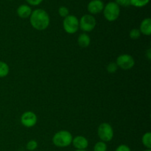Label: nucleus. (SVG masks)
<instances>
[{
  "mask_svg": "<svg viewBox=\"0 0 151 151\" xmlns=\"http://www.w3.org/2000/svg\"><path fill=\"white\" fill-rule=\"evenodd\" d=\"M29 22L34 29L42 31L47 29L50 23V18L48 13L44 9H35L32 10L29 16Z\"/></svg>",
  "mask_w": 151,
  "mask_h": 151,
  "instance_id": "f257e3e1",
  "label": "nucleus"
},
{
  "mask_svg": "<svg viewBox=\"0 0 151 151\" xmlns=\"http://www.w3.org/2000/svg\"><path fill=\"white\" fill-rule=\"evenodd\" d=\"M139 31L141 34L149 36L151 34V19L150 18H146L143 19L140 24Z\"/></svg>",
  "mask_w": 151,
  "mask_h": 151,
  "instance_id": "f8f14e48",
  "label": "nucleus"
},
{
  "mask_svg": "<svg viewBox=\"0 0 151 151\" xmlns=\"http://www.w3.org/2000/svg\"><path fill=\"white\" fill-rule=\"evenodd\" d=\"M142 145L146 147V149L151 150V133L147 132L142 137Z\"/></svg>",
  "mask_w": 151,
  "mask_h": 151,
  "instance_id": "2eb2a0df",
  "label": "nucleus"
},
{
  "mask_svg": "<svg viewBox=\"0 0 151 151\" xmlns=\"http://www.w3.org/2000/svg\"><path fill=\"white\" fill-rule=\"evenodd\" d=\"M97 135L102 142H109L114 137V130L111 125L107 122L101 123L97 129Z\"/></svg>",
  "mask_w": 151,
  "mask_h": 151,
  "instance_id": "20e7f679",
  "label": "nucleus"
},
{
  "mask_svg": "<svg viewBox=\"0 0 151 151\" xmlns=\"http://www.w3.org/2000/svg\"><path fill=\"white\" fill-rule=\"evenodd\" d=\"M146 56L147 57V58H148V60H150L151 59V50L150 48L147 50V52H146Z\"/></svg>",
  "mask_w": 151,
  "mask_h": 151,
  "instance_id": "393cba45",
  "label": "nucleus"
},
{
  "mask_svg": "<svg viewBox=\"0 0 151 151\" xmlns=\"http://www.w3.org/2000/svg\"><path fill=\"white\" fill-rule=\"evenodd\" d=\"M129 36L131 39L137 40L140 38V36H141V32H140L139 29H137V28H134V29H132L131 31H130Z\"/></svg>",
  "mask_w": 151,
  "mask_h": 151,
  "instance_id": "a211bd4d",
  "label": "nucleus"
},
{
  "mask_svg": "<svg viewBox=\"0 0 151 151\" xmlns=\"http://www.w3.org/2000/svg\"><path fill=\"white\" fill-rule=\"evenodd\" d=\"M10 72V67L8 64L4 61L0 60V78H5Z\"/></svg>",
  "mask_w": 151,
  "mask_h": 151,
  "instance_id": "4468645a",
  "label": "nucleus"
},
{
  "mask_svg": "<svg viewBox=\"0 0 151 151\" xmlns=\"http://www.w3.org/2000/svg\"><path fill=\"white\" fill-rule=\"evenodd\" d=\"M150 0H130L131 5L136 7H143L147 5Z\"/></svg>",
  "mask_w": 151,
  "mask_h": 151,
  "instance_id": "dca6fc26",
  "label": "nucleus"
},
{
  "mask_svg": "<svg viewBox=\"0 0 151 151\" xmlns=\"http://www.w3.org/2000/svg\"><path fill=\"white\" fill-rule=\"evenodd\" d=\"M115 63L117 65L118 68L123 70H129L134 66L135 60L131 55L122 54L118 56Z\"/></svg>",
  "mask_w": 151,
  "mask_h": 151,
  "instance_id": "0eeeda50",
  "label": "nucleus"
},
{
  "mask_svg": "<svg viewBox=\"0 0 151 151\" xmlns=\"http://www.w3.org/2000/svg\"><path fill=\"white\" fill-rule=\"evenodd\" d=\"M37 116L34 112L28 111L22 114L21 116V123L26 128H32L37 123Z\"/></svg>",
  "mask_w": 151,
  "mask_h": 151,
  "instance_id": "6e6552de",
  "label": "nucleus"
},
{
  "mask_svg": "<svg viewBox=\"0 0 151 151\" xmlns=\"http://www.w3.org/2000/svg\"><path fill=\"white\" fill-rule=\"evenodd\" d=\"M75 151H87V150H76Z\"/></svg>",
  "mask_w": 151,
  "mask_h": 151,
  "instance_id": "a878e982",
  "label": "nucleus"
},
{
  "mask_svg": "<svg viewBox=\"0 0 151 151\" xmlns=\"http://www.w3.org/2000/svg\"><path fill=\"white\" fill-rule=\"evenodd\" d=\"M72 144L76 150H86L88 146V141L83 136H77L72 139Z\"/></svg>",
  "mask_w": 151,
  "mask_h": 151,
  "instance_id": "9d476101",
  "label": "nucleus"
},
{
  "mask_svg": "<svg viewBox=\"0 0 151 151\" xmlns=\"http://www.w3.org/2000/svg\"><path fill=\"white\" fill-rule=\"evenodd\" d=\"M10 1H13V0H10Z\"/></svg>",
  "mask_w": 151,
  "mask_h": 151,
  "instance_id": "cd10ccee",
  "label": "nucleus"
},
{
  "mask_svg": "<svg viewBox=\"0 0 151 151\" xmlns=\"http://www.w3.org/2000/svg\"><path fill=\"white\" fill-rule=\"evenodd\" d=\"M97 21L91 14H85L79 20V29L86 32H91L95 28Z\"/></svg>",
  "mask_w": 151,
  "mask_h": 151,
  "instance_id": "423d86ee",
  "label": "nucleus"
},
{
  "mask_svg": "<svg viewBox=\"0 0 151 151\" xmlns=\"http://www.w3.org/2000/svg\"><path fill=\"white\" fill-rule=\"evenodd\" d=\"M115 151H131V150L126 145H120L116 147Z\"/></svg>",
  "mask_w": 151,
  "mask_h": 151,
  "instance_id": "5701e85b",
  "label": "nucleus"
},
{
  "mask_svg": "<svg viewBox=\"0 0 151 151\" xmlns=\"http://www.w3.org/2000/svg\"><path fill=\"white\" fill-rule=\"evenodd\" d=\"M32 10V8L27 4H21L19 6L16 10L17 15L21 19H27L29 18Z\"/></svg>",
  "mask_w": 151,
  "mask_h": 151,
  "instance_id": "9b49d317",
  "label": "nucleus"
},
{
  "mask_svg": "<svg viewBox=\"0 0 151 151\" xmlns=\"http://www.w3.org/2000/svg\"><path fill=\"white\" fill-rule=\"evenodd\" d=\"M143 151H151V150H150V149H146V150H145Z\"/></svg>",
  "mask_w": 151,
  "mask_h": 151,
  "instance_id": "bb28decb",
  "label": "nucleus"
},
{
  "mask_svg": "<svg viewBox=\"0 0 151 151\" xmlns=\"http://www.w3.org/2000/svg\"><path fill=\"white\" fill-rule=\"evenodd\" d=\"M106 69H107V72H109V73H115V72L117 71L118 66L115 62H111V63H109V64H108Z\"/></svg>",
  "mask_w": 151,
  "mask_h": 151,
  "instance_id": "aec40b11",
  "label": "nucleus"
},
{
  "mask_svg": "<svg viewBox=\"0 0 151 151\" xmlns=\"http://www.w3.org/2000/svg\"><path fill=\"white\" fill-rule=\"evenodd\" d=\"M27 2L29 4L32 6H37L39 5L41 2L43 1V0H26Z\"/></svg>",
  "mask_w": 151,
  "mask_h": 151,
  "instance_id": "b1692460",
  "label": "nucleus"
},
{
  "mask_svg": "<svg viewBox=\"0 0 151 151\" xmlns=\"http://www.w3.org/2000/svg\"><path fill=\"white\" fill-rule=\"evenodd\" d=\"M58 14L59 16L63 18L66 17V16L69 15V9L66 7H65V6H60L58 8Z\"/></svg>",
  "mask_w": 151,
  "mask_h": 151,
  "instance_id": "412c9836",
  "label": "nucleus"
},
{
  "mask_svg": "<svg viewBox=\"0 0 151 151\" xmlns=\"http://www.w3.org/2000/svg\"><path fill=\"white\" fill-rule=\"evenodd\" d=\"M38 147V142L35 140H29L26 145V148L28 151H34Z\"/></svg>",
  "mask_w": 151,
  "mask_h": 151,
  "instance_id": "6ab92c4d",
  "label": "nucleus"
},
{
  "mask_svg": "<svg viewBox=\"0 0 151 151\" xmlns=\"http://www.w3.org/2000/svg\"><path fill=\"white\" fill-rule=\"evenodd\" d=\"M72 134L68 131H60L55 133L52 137V143L58 147H66L72 144Z\"/></svg>",
  "mask_w": 151,
  "mask_h": 151,
  "instance_id": "f03ea898",
  "label": "nucleus"
},
{
  "mask_svg": "<svg viewBox=\"0 0 151 151\" xmlns=\"http://www.w3.org/2000/svg\"><path fill=\"white\" fill-rule=\"evenodd\" d=\"M63 27L66 33H75L79 29V19L74 15H69L63 19Z\"/></svg>",
  "mask_w": 151,
  "mask_h": 151,
  "instance_id": "39448f33",
  "label": "nucleus"
},
{
  "mask_svg": "<svg viewBox=\"0 0 151 151\" xmlns=\"http://www.w3.org/2000/svg\"><path fill=\"white\" fill-rule=\"evenodd\" d=\"M78 44L82 48H86L91 44V38L86 33H82L78 36Z\"/></svg>",
  "mask_w": 151,
  "mask_h": 151,
  "instance_id": "ddd939ff",
  "label": "nucleus"
},
{
  "mask_svg": "<svg viewBox=\"0 0 151 151\" xmlns=\"http://www.w3.org/2000/svg\"><path fill=\"white\" fill-rule=\"evenodd\" d=\"M103 16L109 22H114L120 15V7L114 1H110L104 6Z\"/></svg>",
  "mask_w": 151,
  "mask_h": 151,
  "instance_id": "7ed1b4c3",
  "label": "nucleus"
},
{
  "mask_svg": "<svg viewBox=\"0 0 151 151\" xmlns=\"http://www.w3.org/2000/svg\"><path fill=\"white\" fill-rule=\"evenodd\" d=\"M104 6V3L102 0H91L87 5V10L93 16L103 12Z\"/></svg>",
  "mask_w": 151,
  "mask_h": 151,
  "instance_id": "1a4fd4ad",
  "label": "nucleus"
},
{
  "mask_svg": "<svg viewBox=\"0 0 151 151\" xmlns=\"http://www.w3.org/2000/svg\"><path fill=\"white\" fill-rule=\"evenodd\" d=\"M114 2L117 5H119V7L120 6H122V7H128V6L131 5L130 0H115Z\"/></svg>",
  "mask_w": 151,
  "mask_h": 151,
  "instance_id": "4be33fe9",
  "label": "nucleus"
},
{
  "mask_svg": "<svg viewBox=\"0 0 151 151\" xmlns=\"http://www.w3.org/2000/svg\"><path fill=\"white\" fill-rule=\"evenodd\" d=\"M94 151H107V145L104 142H97L94 146Z\"/></svg>",
  "mask_w": 151,
  "mask_h": 151,
  "instance_id": "f3484780",
  "label": "nucleus"
}]
</instances>
